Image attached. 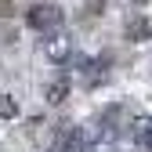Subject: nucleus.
I'll return each instance as SVG.
<instances>
[{"label":"nucleus","instance_id":"4","mask_svg":"<svg viewBox=\"0 0 152 152\" xmlns=\"http://www.w3.org/2000/svg\"><path fill=\"white\" fill-rule=\"evenodd\" d=\"M11 112H15V105H11V102L4 98V102H0V116H11Z\"/></svg>","mask_w":152,"mask_h":152},{"label":"nucleus","instance_id":"1","mask_svg":"<svg viewBox=\"0 0 152 152\" xmlns=\"http://www.w3.org/2000/svg\"><path fill=\"white\" fill-rule=\"evenodd\" d=\"M58 22H62V15H58L54 4H36L29 11V26H36V29H54Z\"/></svg>","mask_w":152,"mask_h":152},{"label":"nucleus","instance_id":"2","mask_svg":"<svg viewBox=\"0 0 152 152\" xmlns=\"http://www.w3.org/2000/svg\"><path fill=\"white\" fill-rule=\"evenodd\" d=\"M65 47H69V44H65V36H62V33H54L51 40H47V54H51V58H62Z\"/></svg>","mask_w":152,"mask_h":152},{"label":"nucleus","instance_id":"3","mask_svg":"<svg viewBox=\"0 0 152 152\" xmlns=\"http://www.w3.org/2000/svg\"><path fill=\"white\" fill-rule=\"evenodd\" d=\"M62 94H65V83H54V87H47V102H62Z\"/></svg>","mask_w":152,"mask_h":152}]
</instances>
